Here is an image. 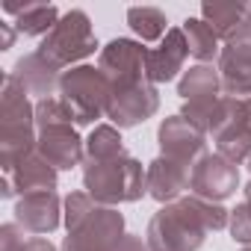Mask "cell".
<instances>
[{"mask_svg":"<svg viewBox=\"0 0 251 251\" xmlns=\"http://www.w3.org/2000/svg\"><path fill=\"white\" fill-rule=\"evenodd\" d=\"M222 86L230 95H251V36L236 33L219 53Z\"/></svg>","mask_w":251,"mask_h":251,"instance_id":"cell-6","label":"cell"},{"mask_svg":"<svg viewBox=\"0 0 251 251\" xmlns=\"http://www.w3.org/2000/svg\"><path fill=\"white\" fill-rule=\"evenodd\" d=\"M86 186L98 201H136L145 192V175L136 160L130 157H106L92 160V169L86 172Z\"/></svg>","mask_w":251,"mask_h":251,"instance_id":"cell-2","label":"cell"},{"mask_svg":"<svg viewBox=\"0 0 251 251\" xmlns=\"http://www.w3.org/2000/svg\"><path fill=\"white\" fill-rule=\"evenodd\" d=\"M9 12H18V27L27 33V36H39V33H48L56 27V6H24V9H9Z\"/></svg>","mask_w":251,"mask_h":251,"instance_id":"cell-13","label":"cell"},{"mask_svg":"<svg viewBox=\"0 0 251 251\" xmlns=\"http://www.w3.org/2000/svg\"><path fill=\"white\" fill-rule=\"evenodd\" d=\"M98 42L92 36V27H89V15L83 9H71L68 15H62L56 21V27L50 30V36L42 42L39 48V56L48 59L56 71L68 62H77L89 53H95Z\"/></svg>","mask_w":251,"mask_h":251,"instance_id":"cell-4","label":"cell"},{"mask_svg":"<svg viewBox=\"0 0 251 251\" xmlns=\"http://www.w3.org/2000/svg\"><path fill=\"white\" fill-rule=\"evenodd\" d=\"M189 177H192V166H186L180 160H172V157H160V160L151 163L148 192L157 201H169V198L180 195L189 186Z\"/></svg>","mask_w":251,"mask_h":251,"instance_id":"cell-9","label":"cell"},{"mask_svg":"<svg viewBox=\"0 0 251 251\" xmlns=\"http://www.w3.org/2000/svg\"><path fill=\"white\" fill-rule=\"evenodd\" d=\"M160 145H163V154L172 157V160H180L186 166H192L195 157H201L204 151V139H201V130L195 127L192 121L175 115L169 118L163 127H160Z\"/></svg>","mask_w":251,"mask_h":251,"instance_id":"cell-8","label":"cell"},{"mask_svg":"<svg viewBox=\"0 0 251 251\" xmlns=\"http://www.w3.org/2000/svg\"><path fill=\"white\" fill-rule=\"evenodd\" d=\"M245 12H248V6H242V3H204L201 6V18L219 33V39H233L236 36V30L242 27V21H245Z\"/></svg>","mask_w":251,"mask_h":251,"instance_id":"cell-10","label":"cell"},{"mask_svg":"<svg viewBox=\"0 0 251 251\" xmlns=\"http://www.w3.org/2000/svg\"><path fill=\"white\" fill-rule=\"evenodd\" d=\"M183 36H186V45H189V53L198 59V62H210L213 56H219V33L204 21V18H186L183 21Z\"/></svg>","mask_w":251,"mask_h":251,"instance_id":"cell-11","label":"cell"},{"mask_svg":"<svg viewBox=\"0 0 251 251\" xmlns=\"http://www.w3.org/2000/svg\"><path fill=\"white\" fill-rule=\"evenodd\" d=\"M62 103L68 109V115L77 124H89L95 121L103 109H109V95H112V83L100 68H74L71 74L62 77Z\"/></svg>","mask_w":251,"mask_h":251,"instance_id":"cell-3","label":"cell"},{"mask_svg":"<svg viewBox=\"0 0 251 251\" xmlns=\"http://www.w3.org/2000/svg\"><path fill=\"white\" fill-rule=\"evenodd\" d=\"M127 24L142 42H163L169 33V18L163 15V9H154V6L127 9Z\"/></svg>","mask_w":251,"mask_h":251,"instance_id":"cell-12","label":"cell"},{"mask_svg":"<svg viewBox=\"0 0 251 251\" xmlns=\"http://www.w3.org/2000/svg\"><path fill=\"white\" fill-rule=\"evenodd\" d=\"M248 251H251V248H248Z\"/></svg>","mask_w":251,"mask_h":251,"instance_id":"cell-14","label":"cell"},{"mask_svg":"<svg viewBox=\"0 0 251 251\" xmlns=\"http://www.w3.org/2000/svg\"><path fill=\"white\" fill-rule=\"evenodd\" d=\"M189 56V45H186V36L180 27L169 30L166 39L157 45V48H148L145 53V68H148V77L154 83H166V80H175L177 71L183 68Z\"/></svg>","mask_w":251,"mask_h":251,"instance_id":"cell-7","label":"cell"},{"mask_svg":"<svg viewBox=\"0 0 251 251\" xmlns=\"http://www.w3.org/2000/svg\"><path fill=\"white\" fill-rule=\"evenodd\" d=\"M225 227V210L210 201H180L151 222V251H195L207 230Z\"/></svg>","mask_w":251,"mask_h":251,"instance_id":"cell-1","label":"cell"},{"mask_svg":"<svg viewBox=\"0 0 251 251\" xmlns=\"http://www.w3.org/2000/svg\"><path fill=\"white\" fill-rule=\"evenodd\" d=\"M189 186L198 198L222 201V198L236 192V166L230 160H225L222 154L204 157L201 166H195V172L189 177Z\"/></svg>","mask_w":251,"mask_h":251,"instance_id":"cell-5","label":"cell"}]
</instances>
